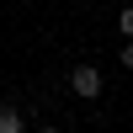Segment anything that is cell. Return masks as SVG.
Listing matches in <instances>:
<instances>
[{
	"instance_id": "cell-1",
	"label": "cell",
	"mask_w": 133,
	"mask_h": 133,
	"mask_svg": "<svg viewBox=\"0 0 133 133\" xmlns=\"http://www.w3.org/2000/svg\"><path fill=\"white\" fill-rule=\"evenodd\" d=\"M69 85H75V96H101V69L96 64H80L69 75Z\"/></svg>"
},
{
	"instance_id": "cell-2",
	"label": "cell",
	"mask_w": 133,
	"mask_h": 133,
	"mask_svg": "<svg viewBox=\"0 0 133 133\" xmlns=\"http://www.w3.org/2000/svg\"><path fill=\"white\" fill-rule=\"evenodd\" d=\"M0 133H21V112L16 107H0Z\"/></svg>"
},
{
	"instance_id": "cell-3",
	"label": "cell",
	"mask_w": 133,
	"mask_h": 133,
	"mask_svg": "<svg viewBox=\"0 0 133 133\" xmlns=\"http://www.w3.org/2000/svg\"><path fill=\"white\" fill-rule=\"evenodd\" d=\"M117 27H123V32H128V37H133V5L123 11V16H117Z\"/></svg>"
},
{
	"instance_id": "cell-4",
	"label": "cell",
	"mask_w": 133,
	"mask_h": 133,
	"mask_svg": "<svg viewBox=\"0 0 133 133\" xmlns=\"http://www.w3.org/2000/svg\"><path fill=\"white\" fill-rule=\"evenodd\" d=\"M123 64H128V69H133V43H128V48H123Z\"/></svg>"
},
{
	"instance_id": "cell-5",
	"label": "cell",
	"mask_w": 133,
	"mask_h": 133,
	"mask_svg": "<svg viewBox=\"0 0 133 133\" xmlns=\"http://www.w3.org/2000/svg\"><path fill=\"white\" fill-rule=\"evenodd\" d=\"M37 133H59V128H37Z\"/></svg>"
}]
</instances>
